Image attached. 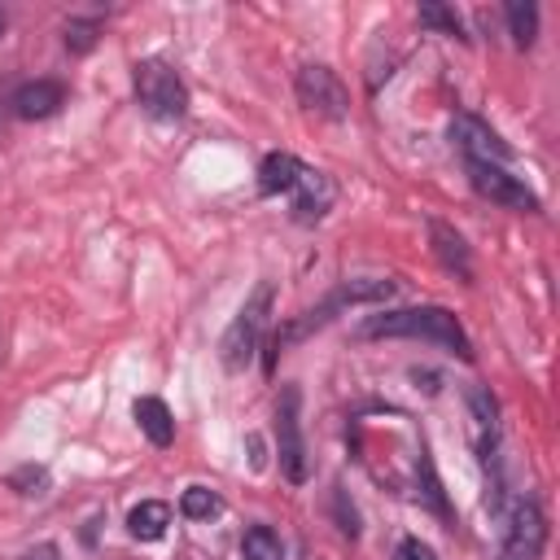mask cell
<instances>
[{"mask_svg":"<svg viewBox=\"0 0 560 560\" xmlns=\"http://www.w3.org/2000/svg\"><path fill=\"white\" fill-rule=\"evenodd\" d=\"M359 337H416V341L442 346V350H451L459 359H472V341H468L464 324L446 306H398V311L368 315L359 324Z\"/></svg>","mask_w":560,"mask_h":560,"instance_id":"6da1fadb","label":"cell"},{"mask_svg":"<svg viewBox=\"0 0 560 560\" xmlns=\"http://www.w3.org/2000/svg\"><path fill=\"white\" fill-rule=\"evenodd\" d=\"M385 298H394V280H385V276H354V280H341L319 306L302 311L293 324H284V328L276 332V350H280V346H293V341H302V337H311L315 328L332 324V319H337L341 311H350V306H372V302H385Z\"/></svg>","mask_w":560,"mask_h":560,"instance_id":"7a4b0ae2","label":"cell"},{"mask_svg":"<svg viewBox=\"0 0 560 560\" xmlns=\"http://www.w3.org/2000/svg\"><path fill=\"white\" fill-rule=\"evenodd\" d=\"M131 83H136V105H140L149 118L175 122V118L188 114V88H184V79L175 74V66H166L162 57L136 61Z\"/></svg>","mask_w":560,"mask_h":560,"instance_id":"3957f363","label":"cell"},{"mask_svg":"<svg viewBox=\"0 0 560 560\" xmlns=\"http://www.w3.org/2000/svg\"><path fill=\"white\" fill-rule=\"evenodd\" d=\"M271 302H276V289L267 280L245 298V306L236 311V319L228 324V332L219 341V354H223L228 368H245L254 359V350H258V341L267 332V319H271Z\"/></svg>","mask_w":560,"mask_h":560,"instance_id":"277c9868","label":"cell"},{"mask_svg":"<svg viewBox=\"0 0 560 560\" xmlns=\"http://www.w3.org/2000/svg\"><path fill=\"white\" fill-rule=\"evenodd\" d=\"M276 455H280V472L293 486H302L311 477L306 438H302V389L298 385H284L276 398Z\"/></svg>","mask_w":560,"mask_h":560,"instance_id":"5b68a950","label":"cell"},{"mask_svg":"<svg viewBox=\"0 0 560 560\" xmlns=\"http://www.w3.org/2000/svg\"><path fill=\"white\" fill-rule=\"evenodd\" d=\"M547 547V516L534 499H512L508 508V525H503V542H499V560H538Z\"/></svg>","mask_w":560,"mask_h":560,"instance_id":"8992f818","label":"cell"},{"mask_svg":"<svg viewBox=\"0 0 560 560\" xmlns=\"http://www.w3.org/2000/svg\"><path fill=\"white\" fill-rule=\"evenodd\" d=\"M293 88H298L302 109H311V114H319V118H346V114H350V92H346V83L337 79V70L324 66V61H306V66L298 70Z\"/></svg>","mask_w":560,"mask_h":560,"instance_id":"52a82bcc","label":"cell"},{"mask_svg":"<svg viewBox=\"0 0 560 560\" xmlns=\"http://www.w3.org/2000/svg\"><path fill=\"white\" fill-rule=\"evenodd\" d=\"M468 166V179H472V188L486 197V201H494V206H503V210H525V214H534L538 210V197L525 188V179L521 175H512L508 166H499V162H464Z\"/></svg>","mask_w":560,"mask_h":560,"instance_id":"ba28073f","label":"cell"},{"mask_svg":"<svg viewBox=\"0 0 560 560\" xmlns=\"http://www.w3.org/2000/svg\"><path fill=\"white\" fill-rule=\"evenodd\" d=\"M451 140L459 144V153H464V162L472 158V162H508L512 158V149L499 140V131L490 127V122H481L477 114H455V122H451Z\"/></svg>","mask_w":560,"mask_h":560,"instance_id":"9c48e42d","label":"cell"},{"mask_svg":"<svg viewBox=\"0 0 560 560\" xmlns=\"http://www.w3.org/2000/svg\"><path fill=\"white\" fill-rule=\"evenodd\" d=\"M61 105H66V83H61V79H31V83H22V88L9 96V114L22 118V122L52 118Z\"/></svg>","mask_w":560,"mask_h":560,"instance_id":"30bf717a","label":"cell"},{"mask_svg":"<svg viewBox=\"0 0 560 560\" xmlns=\"http://www.w3.org/2000/svg\"><path fill=\"white\" fill-rule=\"evenodd\" d=\"M332 201H337V184L324 171L306 166L302 179H298V188H293V219L298 223H319L332 210Z\"/></svg>","mask_w":560,"mask_h":560,"instance_id":"8fae6325","label":"cell"},{"mask_svg":"<svg viewBox=\"0 0 560 560\" xmlns=\"http://www.w3.org/2000/svg\"><path fill=\"white\" fill-rule=\"evenodd\" d=\"M429 241H433V254H438V262L451 271V276H459V280H472V254H468V241L451 228V223H442V219H429Z\"/></svg>","mask_w":560,"mask_h":560,"instance_id":"7c38bea8","label":"cell"},{"mask_svg":"<svg viewBox=\"0 0 560 560\" xmlns=\"http://www.w3.org/2000/svg\"><path fill=\"white\" fill-rule=\"evenodd\" d=\"M302 171H306V162L302 158H293V153H267L262 162H258V192L262 197H276V192H293L298 188V179H302Z\"/></svg>","mask_w":560,"mask_h":560,"instance_id":"4fadbf2b","label":"cell"},{"mask_svg":"<svg viewBox=\"0 0 560 560\" xmlns=\"http://www.w3.org/2000/svg\"><path fill=\"white\" fill-rule=\"evenodd\" d=\"M131 416H136L140 433H144L153 446H171V442H175V416H171V407H166L158 394H144V398H136Z\"/></svg>","mask_w":560,"mask_h":560,"instance_id":"5bb4252c","label":"cell"},{"mask_svg":"<svg viewBox=\"0 0 560 560\" xmlns=\"http://www.w3.org/2000/svg\"><path fill=\"white\" fill-rule=\"evenodd\" d=\"M166 525H171V503H162V499H144L127 512V529L140 542H158L166 534Z\"/></svg>","mask_w":560,"mask_h":560,"instance_id":"9a60e30c","label":"cell"},{"mask_svg":"<svg viewBox=\"0 0 560 560\" xmlns=\"http://www.w3.org/2000/svg\"><path fill=\"white\" fill-rule=\"evenodd\" d=\"M503 22H508V35L516 48H529L534 35H538V4L534 0H512L503 4Z\"/></svg>","mask_w":560,"mask_h":560,"instance_id":"2e32d148","label":"cell"},{"mask_svg":"<svg viewBox=\"0 0 560 560\" xmlns=\"http://www.w3.org/2000/svg\"><path fill=\"white\" fill-rule=\"evenodd\" d=\"M241 556L245 560H284V542L271 525H249L241 534Z\"/></svg>","mask_w":560,"mask_h":560,"instance_id":"e0dca14e","label":"cell"},{"mask_svg":"<svg viewBox=\"0 0 560 560\" xmlns=\"http://www.w3.org/2000/svg\"><path fill=\"white\" fill-rule=\"evenodd\" d=\"M420 26H429V31H438V35H451V39H468L459 13H455L451 4H438V0L420 4Z\"/></svg>","mask_w":560,"mask_h":560,"instance_id":"ac0fdd59","label":"cell"},{"mask_svg":"<svg viewBox=\"0 0 560 560\" xmlns=\"http://www.w3.org/2000/svg\"><path fill=\"white\" fill-rule=\"evenodd\" d=\"M179 512H184L188 521H210V516L223 512V499H219L214 490H206V486H188V490L179 494Z\"/></svg>","mask_w":560,"mask_h":560,"instance_id":"d6986e66","label":"cell"},{"mask_svg":"<svg viewBox=\"0 0 560 560\" xmlns=\"http://www.w3.org/2000/svg\"><path fill=\"white\" fill-rule=\"evenodd\" d=\"M96 39H101V18H96V13L66 22V48H70V52H92Z\"/></svg>","mask_w":560,"mask_h":560,"instance_id":"ffe728a7","label":"cell"},{"mask_svg":"<svg viewBox=\"0 0 560 560\" xmlns=\"http://www.w3.org/2000/svg\"><path fill=\"white\" fill-rule=\"evenodd\" d=\"M9 486H13L18 494H44V486H48V468H18V472L9 477Z\"/></svg>","mask_w":560,"mask_h":560,"instance_id":"44dd1931","label":"cell"},{"mask_svg":"<svg viewBox=\"0 0 560 560\" xmlns=\"http://www.w3.org/2000/svg\"><path fill=\"white\" fill-rule=\"evenodd\" d=\"M394 560H438V556H433V547H429L424 538L407 534V538H398V547H394Z\"/></svg>","mask_w":560,"mask_h":560,"instance_id":"7402d4cb","label":"cell"},{"mask_svg":"<svg viewBox=\"0 0 560 560\" xmlns=\"http://www.w3.org/2000/svg\"><path fill=\"white\" fill-rule=\"evenodd\" d=\"M26 560H57V542H39V547H35Z\"/></svg>","mask_w":560,"mask_h":560,"instance_id":"603a6c76","label":"cell"},{"mask_svg":"<svg viewBox=\"0 0 560 560\" xmlns=\"http://www.w3.org/2000/svg\"><path fill=\"white\" fill-rule=\"evenodd\" d=\"M4 26H9V18H4V9H0V35H4Z\"/></svg>","mask_w":560,"mask_h":560,"instance_id":"cb8c5ba5","label":"cell"}]
</instances>
